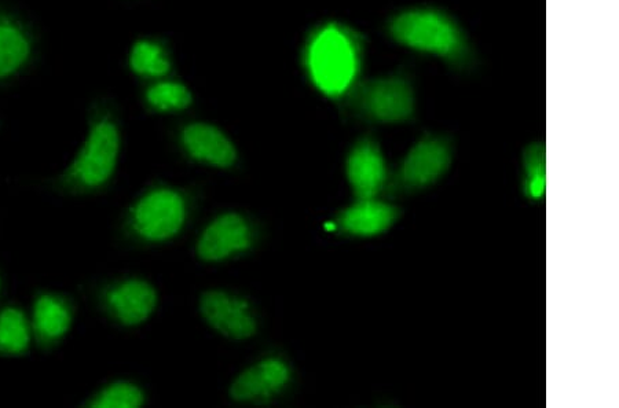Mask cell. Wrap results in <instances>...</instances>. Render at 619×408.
<instances>
[{
	"label": "cell",
	"instance_id": "7c38bea8",
	"mask_svg": "<svg viewBox=\"0 0 619 408\" xmlns=\"http://www.w3.org/2000/svg\"><path fill=\"white\" fill-rule=\"evenodd\" d=\"M181 143L185 152L197 163L215 168H232L237 163L233 142L219 128L205 123H193L183 128Z\"/></svg>",
	"mask_w": 619,
	"mask_h": 408
},
{
	"label": "cell",
	"instance_id": "9a60e30c",
	"mask_svg": "<svg viewBox=\"0 0 619 408\" xmlns=\"http://www.w3.org/2000/svg\"><path fill=\"white\" fill-rule=\"evenodd\" d=\"M31 54L32 40L27 29L12 17L0 14V80L20 72Z\"/></svg>",
	"mask_w": 619,
	"mask_h": 408
},
{
	"label": "cell",
	"instance_id": "8fae6325",
	"mask_svg": "<svg viewBox=\"0 0 619 408\" xmlns=\"http://www.w3.org/2000/svg\"><path fill=\"white\" fill-rule=\"evenodd\" d=\"M347 179L355 200L377 198L388 186V168L379 143L373 138L360 139L346 161Z\"/></svg>",
	"mask_w": 619,
	"mask_h": 408
},
{
	"label": "cell",
	"instance_id": "e0dca14e",
	"mask_svg": "<svg viewBox=\"0 0 619 408\" xmlns=\"http://www.w3.org/2000/svg\"><path fill=\"white\" fill-rule=\"evenodd\" d=\"M547 187V156L542 143H531L523 153V190L530 200H541Z\"/></svg>",
	"mask_w": 619,
	"mask_h": 408
},
{
	"label": "cell",
	"instance_id": "277c9868",
	"mask_svg": "<svg viewBox=\"0 0 619 408\" xmlns=\"http://www.w3.org/2000/svg\"><path fill=\"white\" fill-rule=\"evenodd\" d=\"M190 211L192 202L185 191L170 186L153 187L128 209L126 230L144 244H163L185 229Z\"/></svg>",
	"mask_w": 619,
	"mask_h": 408
},
{
	"label": "cell",
	"instance_id": "4fadbf2b",
	"mask_svg": "<svg viewBox=\"0 0 619 408\" xmlns=\"http://www.w3.org/2000/svg\"><path fill=\"white\" fill-rule=\"evenodd\" d=\"M399 216L401 212L394 205L379 198H368L344 208L336 218V224L342 233L353 237H376L390 230Z\"/></svg>",
	"mask_w": 619,
	"mask_h": 408
},
{
	"label": "cell",
	"instance_id": "ffe728a7",
	"mask_svg": "<svg viewBox=\"0 0 619 408\" xmlns=\"http://www.w3.org/2000/svg\"><path fill=\"white\" fill-rule=\"evenodd\" d=\"M145 403V393L127 381L113 382L94 396L91 408H138Z\"/></svg>",
	"mask_w": 619,
	"mask_h": 408
},
{
	"label": "cell",
	"instance_id": "3957f363",
	"mask_svg": "<svg viewBox=\"0 0 619 408\" xmlns=\"http://www.w3.org/2000/svg\"><path fill=\"white\" fill-rule=\"evenodd\" d=\"M120 153L119 124L109 113H98L72 163L60 175L57 185L72 194L104 189L115 175Z\"/></svg>",
	"mask_w": 619,
	"mask_h": 408
},
{
	"label": "cell",
	"instance_id": "7a4b0ae2",
	"mask_svg": "<svg viewBox=\"0 0 619 408\" xmlns=\"http://www.w3.org/2000/svg\"><path fill=\"white\" fill-rule=\"evenodd\" d=\"M364 60L360 33L340 22H327L311 33L304 66L311 83L329 98L347 97L358 83Z\"/></svg>",
	"mask_w": 619,
	"mask_h": 408
},
{
	"label": "cell",
	"instance_id": "2e32d148",
	"mask_svg": "<svg viewBox=\"0 0 619 408\" xmlns=\"http://www.w3.org/2000/svg\"><path fill=\"white\" fill-rule=\"evenodd\" d=\"M31 344V330L18 308L7 307L0 312V355H23Z\"/></svg>",
	"mask_w": 619,
	"mask_h": 408
},
{
	"label": "cell",
	"instance_id": "5b68a950",
	"mask_svg": "<svg viewBox=\"0 0 619 408\" xmlns=\"http://www.w3.org/2000/svg\"><path fill=\"white\" fill-rule=\"evenodd\" d=\"M347 101L355 115L369 123H409L416 116L415 84L404 71L358 82Z\"/></svg>",
	"mask_w": 619,
	"mask_h": 408
},
{
	"label": "cell",
	"instance_id": "ba28073f",
	"mask_svg": "<svg viewBox=\"0 0 619 408\" xmlns=\"http://www.w3.org/2000/svg\"><path fill=\"white\" fill-rule=\"evenodd\" d=\"M200 311L212 329L232 340H247L258 332L252 305L236 294L223 290L205 292L200 299Z\"/></svg>",
	"mask_w": 619,
	"mask_h": 408
},
{
	"label": "cell",
	"instance_id": "30bf717a",
	"mask_svg": "<svg viewBox=\"0 0 619 408\" xmlns=\"http://www.w3.org/2000/svg\"><path fill=\"white\" fill-rule=\"evenodd\" d=\"M292 381L291 366L280 356H267L249 367L230 387V398L240 403H265L276 398Z\"/></svg>",
	"mask_w": 619,
	"mask_h": 408
},
{
	"label": "cell",
	"instance_id": "9c48e42d",
	"mask_svg": "<svg viewBox=\"0 0 619 408\" xmlns=\"http://www.w3.org/2000/svg\"><path fill=\"white\" fill-rule=\"evenodd\" d=\"M102 307L113 321L135 327L148 321L157 307V292L149 282L128 278L113 283L102 293Z\"/></svg>",
	"mask_w": 619,
	"mask_h": 408
},
{
	"label": "cell",
	"instance_id": "d6986e66",
	"mask_svg": "<svg viewBox=\"0 0 619 408\" xmlns=\"http://www.w3.org/2000/svg\"><path fill=\"white\" fill-rule=\"evenodd\" d=\"M192 94L181 83L161 82L146 91V102L157 112H179L192 105Z\"/></svg>",
	"mask_w": 619,
	"mask_h": 408
},
{
	"label": "cell",
	"instance_id": "6da1fadb",
	"mask_svg": "<svg viewBox=\"0 0 619 408\" xmlns=\"http://www.w3.org/2000/svg\"><path fill=\"white\" fill-rule=\"evenodd\" d=\"M390 38L399 46L431 55L450 68L465 71L474 65L475 54L460 22L432 6H412L395 13L387 22Z\"/></svg>",
	"mask_w": 619,
	"mask_h": 408
},
{
	"label": "cell",
	"instance_id": "52a82bcc",
	"mask_svg": "<svg viewBox=\"0 0 619 408\" xmlns=\"http://www.w3.org/2000/svg\"><path fill=\"white\" fill-rule=\"evenodd\" d=\"M256 242V230L251 220L237 212H226L212 220L199 242L197 255L207 263L226 262L251 251Z\"/></svg>",
	"mask_w": 619,
	"mask_h": 408
},
{
	"label": "cell",
	"instance_id": "ac0fdd59",
	"mask_svg": "<svg viewBox=\"0 0 619 408\" xmlns=\"http://www.w3.org/2000/svg\"><path fill=\"white\" fill-rule=\"evenodd\" d=\"M131 69L137 75L160 77L170 72V61L159 43L141 40L134 44L130 54Z\"/></svg>",
	"mask_w": 619,
	"mask_h": 408
},
{
	"label": "cell",
	"instance_id": "8992f818",
	"mask_svg": "<svg viewBox=\"0 0 619 408\" xmlns=\"http://www.w3.org/2000/svg\"><path fill=\"white\" fill-rule=\"evenodd\" d=\"M452 158V143L448 138L426 134L406 154L388 187L394 193L426 189L446 174Z\"/></svg>",
	"mask_w": 619,
	"mask_h": 408
},
{
	"label": "cell",
	"instance_id": "5bb4252c",
	"mask_svg": "<svg viewBox=\"0 0 619 408\" xmlns=\"http://www.w3.org/2000/svg\"><path fill=\"white\" fill-rule=\"evenodd\" d=\"M73 312L67 300L56 294L39 296L34 305V332L40 344H56L71 329Z\"/></svg>",
	"mask_w": 619,
	"mask_h": 408
}]
</instances>
